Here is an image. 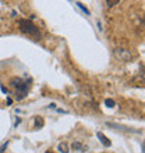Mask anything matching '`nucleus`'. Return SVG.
I'll use <instances>...</instances> for the list:
<instances>
[{"label":"nucleus","mask_w":145,"mask_h":153,"mask_svg":"<svg viewBox=\"0 0 145 153\" xmlns=\"http://www.w3.org/2000/svg\"><path fill=\"white\" fill-rule=\"evenodd\" d=\"M10 85L14 88V95H16V100H22L27 97L29 89L32 86V78H20L16 76L10 81Z\"/></svg>","instance_id":"1"},{"label":"nucleus","mask_w":145,"mask_h":153,"mask_svg":"<svg viewBox=\"0 0 145 153\" xmlns=\"http://www.w3.org/2000/svg\"><path fill=\"white\" fill-rule=\"evenodd\" d=\"M18 28L24 35L32 38L34 40H39L42 38V33H40L39 28L34 24L31 20H25V18H21L18 20Z\"/></svg>","instance_id":"2"},{"label":"nucleus","mask_w":145,"mask_h":153,"mask_svg":"<svg viewBox=\"0 0 145 153\" xmlns=\"http://www.w3.org/2000/svg\"><path fill=\"white\" fill-rule=\"evenodd\" d=\"M113 53H114V56H116L119 60H120V61H124V63H127V61H130L131 59H133V56H131L130 50H127V49L116 48L114 50H113Z\"/></svg>","instance_id":"3"},{"label":"nucleus","mask_w":145,"mask_h":153,"mask_svg":"<svg viewBox=\"0 0 145 153\" xmlns=\"http://www.w3.org/2000/svg\"><path fill=\"white\" fill-rule=\"evenodd\" d=\"M96 137L99 138V141H101V143H102V145H103V146H108V148H109V146L112 145V142L109 141L108 138H106V137H105V135H103V134H102V132H96Z\"/></svg>","instance_id":"4"},{"label":"nucleus","mask_w":145,"mask_h":153,"mask_svg":"<svg viewBox=\"0 0 145 153\" xmlns=\"http://www.w3.org/2000/svg\"><path fill=\"white\" fill-rule=\"evenodd\" d=\"M71 149L72 150H84L85 148H84V145H82V143H81V142H72L71 143Z\"/></svg>","instance_id":"5"},{"label":"nucleus","mask_w":145,"mask_h":153,"mask_svg":"<svg viewBox=\"0 0 145 153\" xmlns=\"http://www.w3.org/2000/svg\"><path fill=\"white\" fill-rule=\"evenodd\" d=\"M57 149L60 150L61 153H69V145L66 143V142H61V143H59V148Z\"/></svg>","instance_id":"6"},{"label":"nucleus","mask_w":145,"mask_h":153,"mask_svg":"<svg viewBox=\"0 0 145 153\" xmlns=\"http://www.w3.org/2000/svg\"><path fill=\"white\" fill-rule=\"evenodd\" d=\"M43 127V120L40 117H35V128H42Z\"/></svg>","instance_id":"7"},{"label":"nucleus","mask_w":145,"mask_h":153,"mask_svg":"<svg viewBox=\"0 0 145 153\" xmlns=\"http://www.w3.org/2000/svg\"><path fill=\"white\" fill-rule=\"evenodd\" d=\"M105 105L108 106L109 109H113V107L116 106V103H114V100H113V99H106V100H105Z\"/></svg>","instance_id":"8"},{"label":"nucleus","mask_w":145,"mask_h":153,"mask_svg":"<svg viewBox=\"0 0 145 153\" xmlns=\"http://www.w3.org/2000/svg\"><path fill=\"white\" fill-rule=\"evenodd\" d=\"M77 6H78V7H80L81 10H82V11H84L85 14H87V16H89V14H91V13H89V10H88L87 7H85V6H84L82 3H80V1H77Z\"/></svg>","instance_id":"9"},{"label":"nucleus","mask_w":145,"mask_h":153,"mask_svg":"<svg viewBox=\"0 0 145 153\" xmlns=\"http://www.w3.org/2000/svg\"><path fill=\"white\" fill-rule=\"evenodd\" d=\"M119 3H120L119 0H106V6H108V7H113V6H117Z\"/></svg>","instance_id":"10"},{"label":"nucleus","mask_w":145,"mask_h":153,"mask_svg":"<svg viewBox=\"0 0 145 153\" xmlns=\"http://www.w3.org/2000/svg\"><path fill=\"white\" fill-rule=\"evenodd\" d=\"M7 145H8V142H6V143H3V145L0 146V153H4V150H6Z\"/></svg>","instance_id":"11"},{"label":"nucleus","mask_w":145,"mask_h":153,"mask_svg":"<svg viewBox=\"0 0 145 153\" xmlns=\"http://www.w3.org/2000/svg\"><path fill=\"white\" fill-rule=\"evenodd\" d=\"M20 123H21V120H20V118H17V121H16V127H17L18 124H20Z\"/></svg>","instance_id":"12"},{"label":"nucleus","mask_w":145,"mask_h":153,"mask_svg":"<svg viewBox=\"0 0 145 153\" xmlns=\"http://www.w3.org/2000/svg\"><path fill=\"white\" fill-rule=\"evenodd\" d=\"M46 153H50V152H46Z\"/></svg>","instance_id":"13"}]
</instances>
